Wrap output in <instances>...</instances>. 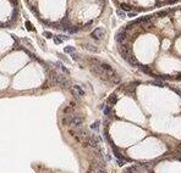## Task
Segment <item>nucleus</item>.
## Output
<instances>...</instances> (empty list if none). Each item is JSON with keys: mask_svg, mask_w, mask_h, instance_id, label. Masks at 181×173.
Instances as JSON below:
<instances>
[{"mask_svg": "<svg viewBox=\"0 0 181 173\" xmlns=\"http://www.w3.org/2000/svg\"><path fill=\"white\" fill-rule=\"evenodd\" d=\"M71 90H72V94L76 98H83L86 95V93H84V90L81 85H72Z\"/></svg>", "mask_w": 181, "mask_h": 173, "instance_id": "7ed1b4c3", "label": "nucleus"}, {"mask_svg": "<svg viewBox=\"0 0 181 173\" xmlns=\"http://www.w3.org/2000/svg\"><path fill=\"white\" fill-rule=\"evenodd\" d=\"M104 34H105V31H104L103 28H100V27L96 28V29L92 32V37L96 38V39H102V38L104 37Z\"/></svg>", "mask_w": 181, "mask_h": 173, "instance_id": "20e7f679", "label": "nucleus"}, {"mask_svg": "<svg viewBox=\"0 0 181 173\" xmlns=\"http://www.w3.org/2000/svg\"><path fill=\"white\" fill-rule=\"evenodd\" d=\"M73 51H75V48H72V46H66L65 48V53H67V54H73Z\"/></svg>", "mask_w": 181, "mask_h": 173, "instance_id": "0eeeda50", "label": "nucleus"}, {"mask_svg": "<svg viewBox=\"0 0 181 173\" xmlns=\"http://www.w3.org/2000/svg\"><path fill=\"white\" fill-rule=\"evenodd\" d=\"M181 0H114L116 5L120 6V9L125 11H146L170 4H176Z\"/></svg>", "mask_w": 181, "mask_h": 173, "instance_id": "f257e3e1", "label": "nucleus"}, {"mask_svg": "<svg viewBox=\"0 0 181 173\" xmlns=\"http://www.w3.org/2000/svg\"><path fill=\"white\" fill-rule=\"evenodd\" d=\"M99 127H100V122H99V121H97V122H94L93 124H91V129L94 131V132H98V131H99Z\"/></svg>", "mask_w": 181, "mask_h": 173, "instance_id": "423d86ee", "label": "nucleus"}, {"mask_svg": "<svg viewBox=\"0 0 181 173\" xmlns=\"http://www.w3.org/2000/svg\"><path fill=\"white\" fill-rule=\"evenodd\" d=\"M99 143H100V139L93 134H91L88 139L84 141V146H89V147H93V149H98L99 147Z\"/></svg>", "mask_w": 181, "mask_h": 173, "instance_id": "f03ea898", "label": "nucleus"}, {"mask_svg": "<svg viewBox=\"0 0 181 173\" xmlns=\"http://www.w3.org/2000/svg\"><path fill=\"white\" fill-rule=\"evenodd\" d=\"M103 112H104V115H105L107 117L111 116V113H113V107H111V106H109V105H105V106H104Z\"/></svg>", "mask_w": 181, "mask_h": 173, "instance_id": "39448f33", "label": "nucleus"}]
</instances>
